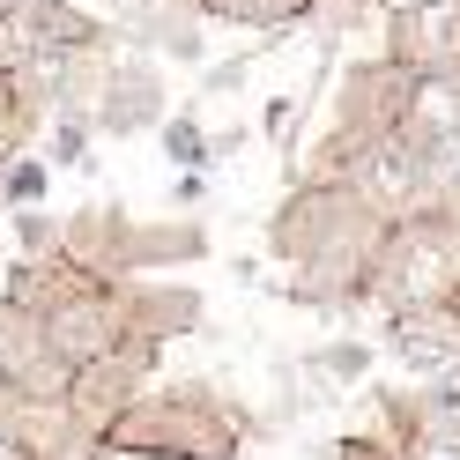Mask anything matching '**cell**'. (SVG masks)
Segmentation results:
<instances>
[{"instance_id":"obj_1","label":"cell","mask_w":460,"mask_h":460,"mask_svg":"<svg viewBox=\"0 0 460 460\" xmlns=\"http://www.w3.org/2000/svg\"><path fill=\"white\" fill-rule=\"evenodd\" d=\"M453 268H460V252H453V238H409V261H401V282H409L416 297H438L446 282H453Z\"/></svg>"},{"instance_id":"obj_7","label":"cell","mask_w":460,"mask_h":460,"mask_svg":"<svg viewBox=\"0 0 460 460\" xmlns=\"http://www.w3.org/2000/svg\"><path fill=\"white\" fill-rule=\"evenodd\" d=\"M0 200H15V208H38V200H45V164H15L8 179H0Z\"/></svg>"},{"instance_id":"obj_6","label":"cell","mask_w":460,"mask_h":460,"mask_svg":"<svg viewBox=\"0 0 460 460\" xmlns=\"http://www.w3.org/2000/svg\"><path fill=\"white\" fill-rule=\"evenodd\" d=\"M430 416L460 430V357H453L446 371H430Z\"/></svg>"},{"instance_id":"obj_10","label":"cell","mask_w":460,"mask_h":460,"mask_svg":"<svg viewBox=\"0 0 460 460\" xmlns=\"http://www.w3.org/2000/svg\"><path fill=\"white\" fill-rule=\"evenodd\" d=\"M0 460H22V446H15V438H0Z\"/></svg>"},{"instance_id":"obj_2","label":"cell","mask_w":460,"mask_h":460,"mask_svg":"<svg viewBox=\"0 0 460 460\" xmlns=\"http://www.w3.org/2000/svg\"><path fill=\"white\" fill-rule=\"evenodd\" d=\"M364 193L379 200V208H409L416 200V164H409V149H379L364 164Z\"/></svg>"},{"instance_id":"obj_4","label":"cell","mask_w":460,"mask_h":460,"mask_svg":"<svg viewBox=\"0 0 460 460\" xmlns=\"http://www.w3.org/2000/svg\"><path fill=\"white\" fill-rule=\"evenodd\" d=\"M15 31H22V38H38V45H82V38H90V22L60 15L52 0H31V8L15 15Z\"/></svg>"},{"instance_id":"obj_11","label":"cell","mask_w":460,"mask_h":460,"mask_svg":"<svg viewBox=\"0 0 460 460\" xmlns=\"http://www.w3.org/2000/svg\"><path fill=\"white\" fill-rule=\"evenodd\" d=\"M453 179H460V156H453Z\"/></svg>"},{"instance_id":"obj_9","label":"cell","mask_w":460,"mask_h":460,"mask_svg":"<svg viewBox=\"0 0 460 460\" xmlns=\"http://www.w3.org/2000/svg\"><path fill=\"white\" fill-rule=\"evenodd\" d=\"M423 460H460V438H438V446H423Z\"/></svg>"},{"instance_id":"obj_3","label":"cell","mask_w":460,"mask_h":460,"mask_svg":"<svg viewBox=\"0 0 460 460\" xmlns=\"http://www.w3.org/2000/svg\"><path fill=\"white\" fill-rule=\"evenodd\" d=\"M52 334H60V349H67L75 364H90V357L104 349V341H111V320H104L97 305H67V312H60V327H52Z\"/></svg>"},{"instance_id":"obj_8","label":"cell","mask_w":460,"mask_h":460,"mask_svg":"<svg viewBox=\"0 0 460 460\" xmlns=\"http://www.w3.org/2000/svg\"><path fill=\"white\" fill-rule=\"evenodd\" d=\"M364 371V349H334V379H357Z\"/></svg>"},{"instance_id":"obj_5","label":"cell","mask_w":460,"mask_h":460,"mask_svg":"<svg viewBox=\"0 0 460 460\" xmlns=\"http://www.w3.org/2000/svg\"><path fill=\"white\" fill-rule=\"evenodd\" d=\"M416 111H423V127L438 134L446 149H460V90H438V82H430V90H423V104H416Z\"/></svg>"}]
</instances>
